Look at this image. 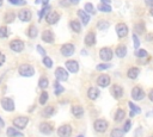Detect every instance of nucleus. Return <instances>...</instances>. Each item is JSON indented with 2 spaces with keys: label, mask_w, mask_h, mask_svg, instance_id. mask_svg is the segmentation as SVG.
I'll use <instances>...</instances> for the list:
<instances>
[{
  "label": "nucleus",
  "mask_w": 153,
  "mask_h": 137,
  "mask_svg": "<svg viewBox=\"0 0 153 137\" xmlns=\"http://www.w3.org/2000/svg\"><path fill=\"white\" fill-rule=\"evenodd\" d=\"M69 1H71L72 4H78V2H79V0H69Z\"/></svg>",
  "instance_id": "nucleus-56"
},
{
  "label": "nucleus",
  "mask_w": 153,
  "mask_h": 137,
  "mask_svg": "<svg viewBox=\"0 0 153 137\" xmlns=\"http://www.w3.org/2000/svg\"><path fill=\"white\" fill-rule=\"evenodd\" d=\"M99 57L103 61H110L112 58V50L110 48H108V46L102 48L99 50Z\"/></svg>",
  "instance_id": "nucleus-10"
},
{
  "label": "nucleus",
  "mask_w": 153,
  "mask_h": 137,
  "mask_svg": "<svg viewBox=\"0 0 153 137\" xmlns=\"http://www.w3.org/2000/svg\"><path fill=\"white\" fill-rule=\"evenodd\" d=\"M148 98H149V100L153 102V88L149 91V94H148Z\"/></svg>",
  "instance_id": "nucleus-52"
},
{
  "label": "nucleus",
  "mask_w": 153,
  "mask_h": 137,
  "mask_svg": "<svg viewBox=\"0 0 153 137\" xmlns=\"http://www.w3.org/2000/svg\"><path fill=\"white\" fill-rule=\"evenodd\" d=\"M51 11V8H50V6L49 5H45V6H43V8L39 11V19H42L43 17H45L49 12Z\"/></svg>",
  "instance_id": "nucleus-35"
},
{
  "label": "nucleus",
  "mask_w": 153,
  "mask_h": 137,
  "mask_svg": "<svg viewBox=\"0 0 153 137\" xmlns=\"http://www.w3.org/2000/svg\"><path fill=\"white\" fill-rule=\"evenodd\" d=\"M78 15H79V18L81 19V23H82V25H86L88 21H90V15L85 12V11H81V10H79L78 11Z\"/></svg>",
  "instance_id": "nucleus-23"
},
{
  "label": "nucleus",
  "mask_w": 153,
  "mask_h": 137,
  "mask_svg": "<svg viewBox=\"0 0 153 137\" xmlns=\"http://www.w3.org/2000/svg\"><path fill=\"white\" fill-rule=\"evenodd\" d=\"M8 2L14 5V6H20V5H25L26 4L25 0H8Z\"/></svg>",
  "instance_id": "nucleus-44"
},
{
  "label": "nucleus",
  "mask_w": 153,
  "mask_h": 137,
  "mask_svg": "<svg viewBox=\"0 0 153 137\" xmlns=\"http://www.w3.org/2000/svg\"><path fill=\"white\" fill-rule=\"evenodd\" d=\"M131 98L136 101L139 100H142L145 98V91L140 87V86H135L133 89H131Z\"/></svg>",
  "instance_id": "nucleus-7"
},
{
  "label": "nucleus",
  "mask_w": 153,
  "mask_h": 137,
  "mask_svg": "<svg viewBox=\"0 0 153 137\" xmlns=\"http://www.w3.org/2000/svg\"><path fill=\"white\" fill-rule=\"evenodd\" d=\"M48 85H49V80H48L45 76H41V77H39V81H38V86H39V88L45 89V88L48 87Z\"/></svg>",
  "instance_id": "nucleus-30"
},
{
  "label": "nucleus",
  "mask_w": 153,
  "mask_h": 137,
  "mask_svg": "<svg viewBox=\"0 0 153 137\" xmlns=\"http://www.w3.org/2000/svg\"><path fill=\"white\" fill-rule=\"evenodd\" d=\"M18 71L22 76H32L35 74V68L31 66V64H27V63H24V64H20L19 68H18Z\"/></svg>",
  "instance_id": "nucleus-1"
},
{
  "label": "nucleus",
  "mask_w": 153,
  "mask_h": 137,
  "mask_svg": "<svg viewBox=\"0 0 153 137\" xmlns=\"http://www.w3.org/2000/svg\"><path fill=\"white\" fill-rule=\"evenodd\" d=\"M110 67H111L110 63H106V64L100 63V64H98V66L96 67V69H97V70H105V69H108V68H110Z\"/></svg>",
  "instance_id": "nucleus-45"
},
{
  "label": "nucleus",
  "mask_w": 153,
  "mask_h": 137,
  "mask_svg": "<svg viewBox=\"0 0 153 137\" xmlns=\"http://www.w3.org/2000/svg\"><path fill=\"white\" fill-rule=\"evenodd\" d=\"M63 91H65V88L62 87V85H60L59 81H55V82H54V92H55V94H56V95H60Z\"/></svg>",
  "instance_id": "nucleus-31"
},
{
  "label": "nucleus",
  "mask_w": 153,
  "mask_h": 137,
  "mask_svg": "<svg viewBox=\"0 0 153 137\" xmlns=\"http://www.w3.org/2000/svg\"><path fill=\"white\" fill-rule=\"evenodd\" d=\"M85 44L87 46H93L96 44V33L93 31H90L85 37Z\"/></svg>",
  "instance_id": "nucleus-18"
},
{
  "label": "nucleus",
  "mask_w": 153,
  "mask_h": 137,
  "mask_svg": "<svg viewBox=\"0 0 153 137\" xmlns=\"http://www.w3.org/2000/svg\"><path fill=\"white\" fill-rule=\"evenodd\" d=\"M115 54H116L120 58H123V57L127 55V48H126L124 45H118V46L116 48Z\"/></svg>",
  "instance_id": "nucleus-24"
},
{
  "label": "nucleus",
  "mask_w": 153,
  "mask_h": 137,
  "mask_svg": "<svg viewBox=\"0 0 153 137\" xmlns=\"http://www.w3.org/2000/svg\"><path fill=\"white\" fill-rule=\"evenodd\" d=\"M35 2H36V4H39V2H42L44 6H45V5H48V0H36Z\"/></svg>",
  "instance_id": "nucleus-51"
},
{
  "label": "nucleus",
  "mask_w": 153,
  "mask_h": 137,
  "mask_svg": "<svg viewBox=\"0 0 153 137\" xmlns=\"http://www.w3.org/2000/svg\"><path fill=\"white\" fill-rule=\"evenodd\" d=\"M42 41L45 43H53L54 42V35L50 30H45L42 33Z\"/></svg>",
  "instance_id": "nucleus-19"
},
{
  "label": "nucleus",
  "mask_w": 153,
  "mask_h": 137,
  "mask_svg": "<svg viewBox=\"0 0 153 137\" xmlns=\"http://www.w3.org/2000/svg\"><path fill=\"white\" fill-rule=\"evenodd\" d=\"M4 62H5V55L0 52V67L2 66V63H4Z\"/></svg>",
  "instance_id": "nucleus-50"
},
{
  "label": "nucleus",
  "mask_w": 153,
  "mask_h": 137,
  "mask_svg": "<svg viewBox=\"0 0 153 137\" xmlns=\"http://www.w3.org/2000/svg\"><path fill=\"white\" fill-rule=\"evenodd\" d=\"M108 126H109V124H108V122H106L105 119H97V120H94V123H93L94 130H96L97 132H100V133L105 132L106 129H108Z\"/></svg>",
  "instance_id": "nucleus-2"
},
{
  "label": "nucleus",
  "mask_w": 153,
  "mask_h": 137,
  "mask_svg": "<svg viewBox=\"0 0 153 137\" xmlns=\"http://www.w3.org/2000/svg\"><path fill=\"white\" fill-rule=\"evenodd\" d=\"M149 13H151V15H153V7L149 8Z\"/></svg>",
  "instance_id": "nucleus-57"
},
{
  "label": "nucleus",
  "mask_w": 153,
  "mask_h": 137,
  "mask_svg": "<svg viewBox=\"0 0 153 137\" xmlns=\"http://www.w3.org/2000/svg\"><path fill=\"white\" fill-rule=\"evenodd\" d=\"M98 95H99L98 88H96V87H90V88L87 89V96H88V99L96 100V99L98 98Z\"/></svg>",
  "instance_id": "nucleus-20"
},
{
  "label": "nucleus",
  "mask_w": 153,
  "mask_h": 137,
  "mask_svg": "<svg viewBox=\"0 0 153 137\" xmlns=\"http://www.w3.org/2000/svg\"><path fill=\"white\" fill-rule=\"evenodd\" d=\"M133 42H134V46H135V49H137L139 48V45H140V41H139V38H137V35H133Z\"/></svg>",
  "instance_id": "nucleus-46"
},
{
  "label": "nucleus",
  "mask_w": 153,
  "mask_h": 137,
  "mask_svg": "<svg viewBox=\"0 0 153 137\" xmlns=\"http://www.w3.org/2000/svg\"><path fill=\"white\" fill-rule=\"evenodd\" d=\"M71 111H72L73 116L76 117V118H80V117H82V114H84V108H82L81 106H79V105H74V106H72Z\"/></svg>",
  "instance_id": "nucleus-21"
},
{
  "label": "nucleus",
  "mask_w": 153,
  "mask_h": 137,
  "mask_svg": "<svg viewBox=\"0 0 153 137\" xmlns=\"http://www.w3.org/2000/svg\"><path fill=\"white\" fill-rule=\"evenodd\" d=\"M151 137H153V136H151Z\"/></svg>",
  "instance_id": "nucleus-60"
},
{
  "label": "nucleus",
  "mask_w": 153,
  "mask_h": 137,
  "mask_svg": "<svg viewBox=\"0 0 153 137\" xmlns=\"http://www.w3.org/2000/svg\"><path fill=\"white\" fill-rule=\"evenodd\" d=\"M47 101H48V93L45 91H43L39 95V104L44 105V104H47Z\"/></svg>",
  "instance_id": "nucleus-40"
},
{
  "label": "nucleus",
  "mask_w": 153,
  "mask_h": 137,
  "mask_svg": "<svg viewBox=\"0 0 153 137\" xmlns=\"http://www.w3.org/2000/svg\"><path fill=\"white\" fill-rule=\"evenodd\" d=\"M124 117H126V112H124V110L118 108L117 112H116V114H115V122H121V120L124 119Z\"/></svg>",
  "instance_id": "nucleus-29"
},
{
  "label": "nucleus",
  "mask_w": 153,
  "mask_h": 137,
  "mask_svg": "<svg viewBox=\"0 0 153 137\" xmlns=\"http://www.w3.org/2000/svg\"><path fill=\"white\" fill-rule=\"evenodd\" d=\"M139 73H140V70H139V68H136V67H131V68H129L128 69V71H127V76L129 77V79H136L137 76H139Z\"/></svg>",
  "instance_id": "nucleus-22"
},
{
  "label": "nucleus",
  "mask_w": 153,
  "mask_h": 137,
  "mask_svg": "<svg viewBox=\"0 0 153 137\" xmlns=\"http://www.w3.org/2000/svg\"><path fill=\"white\" fill-rule=\"evenodd\" d=\"M134 29H135V35H137V32L139 33H143L145 32V25H143V23H137L134 26Z\"/></svg>",
  "instance_id": "nucleus-38"
},
{
  "label": "nucleus",
  "mask_w": 153,
  "mask_h": 137,
  "mask_svg": "<svg viewBox=\"0 0 153 137\" xmlns=\"http://www.w3.org/2000/svg\"><path fill=\"white\" fill-rule=\"evenodd\" d=\"M18 17H19V19H20L22 21L26 23V21H30V20H31V18H32V13H31L30 10L24 8V10H20V11H19Z\"/></svg>",
  "instance_id": "nucleus-12"
},
{
  "label": "nucleus",
  "mask_w": 153,
  "mask_h": 137,
  "mask_svg": "<svg viewBox=\"0 0 153 137\" xmlns=\"http://www.w3.org/2000/svg\"><path fill=\"white\" fill-rule=\"evenodd\" d=\"M37 33H38V31H37V27H36V26L32 25V26L29 27V30H27V36H29L30 38H36Z\"/></svg>",
  "instance_id": "nucleus-34"
},
{
  "label": "nucleus",
  "mask_w": 153,
  "mask_h": 137,
  "mask_svg": "<svg viewBox=\"0 0 153 137\" xmlns=\"http://www.w3.org/2000/svg\"><path fill=\"white\" fill-rule=\"evenodd\" d=\"M78 137H84V136H82V135H80V136H78Z\"/></svg>",
  "instance_id": "nucleus-59"
},
{
  "label": "nucleus",
  "mask_w": 153,
  "mask_h": 137,
  "mask_svg": "<svg viewBox=\"0 0 153 137\" xmlns=\"http://www.w3.org/2000/svg\"><path fill=\"white\" fill-rule=\"evenodd\" d=\"M145 4H146L149 8H152V7H153V0H145Z\"/></svg>",
  "instance_id": "nucleus-49"
},
{
  "label": "nucleus",
  "mask_w": 153,
  "mask_h": 137,
  "mask_svg": "<svg viewBox=\"0 0 153 137\" xmlns=\"http://www.w3.org/2000/svg\"><path fill=\"white\" fill-rule=\"evenodd\" d=\"M116 32H117V36L120 38H123L128 35V26L124 23H118L116 25Z\"/></svg>",
  "instance_id": "nucleus-13"
},
{
  "label": "nucleus",
  "mask_w": 153,
  "mask_h": 137,
  "mask_svg": "<svg viewBox=\"0 0 153 137\" xmlns=\"http://www.w3.org/2000/svg\"><path fill=\"white\" fill-rule=\"evenodd\" d=\"M1 107L7 111V112H12L14 111V101L11 99V98H2L1 99Z\"/></svg>",
  "instance_id": "nucleus-5"
},
{
  "label": "nucleus",
  "mask_w": 153,
  "mask_h": 137,
  "mask_svg": "<svg viewBox=\"0 0 153 137\" xmlns=\"http://www.w3.org/2000/svg\"><path fill=\"white\" fill-rule=\"evenodd\" d=\"M123 135H124V131L122 129H118V127H115L110 133L111 137H123Z\"/></svg>",
  "instance_id": "nucleus-32"
},
{
  "label": "nucleus",
  "mask_w": 153,
  "mask_h": 137,
  "mask_svg": "<svg viewBox=\"0 0 153 137\" xmlns=\"http://www.w3.org/2000/svg\"><path fill=\"white\" fill-rule=\"evenodd\" d=\"M110 92H111V95L115 99H121L123 96V88L120 85H112Z\"/></svg>",
  "instance_id": "nucleus-14"
},
{
  "label": "nucleus",
  "mask_w": 153,
  "mask_h": 137,
  "mask_svg": "<svg viewBox=\"0 0 153 137\" xmlns=\"http://www.w3.org/2000/svg\"><path fill=\"white\" fill-rule=\"evenodd\" d=\"M109 21L108 20H98V23H97V27L99 29V30H106L108 27H109Z\"/></svg>",
  "instance_id": "nucleus-33"
},
{
  "label": "nucleus",
  "mask_w": 153,
  "mask_h": 137,
  "mask_svg": "<svg viewBox=\"0 0 153 137\" xmlns=\"http://www.w3.org/2000/svg\"><path fill=\"white\" fill-rule=\"evenodd\" d=\"M8 36V30L6 26H1L0 27V38H6Z\"/></svg>",
  "instance_id": "nucleus-43"
},
{
  "label": "nucleus",
  "mask_w": 153,
  "mask_h": 137,
  "mask_svg": "<svg viewBox=\"0 0 153 137\" xmlns=\"http://www.w3.org/2000/svg\"><path fill=\"white\" fill-rule=\"evenodd\" d=\"M7 136L8 137H23L24 135L19 131H17L14 127H8L7 129Z\"/></svg>",
  "instance_id": "nucleus-27"
},
{
  "label": "nucleus",
  "mask_w": 153,
  "mask_h": 137,
  "mask_svg": "<svg viewBox=\"0 0 153 137\" xmlns=\"http://www.w3.org/2000/svg\"><path fill=\"white\" fill-rule=\"evenodd\" d=\"M59 19H60V14H59L56 11H50V12L45 15V21H47L48 24H50V25L56 24V23L59 21Z\"/></svg>",
  "instance_id": "nucleus-9"
},
{
  "label": "nucleus",
  "mask_w": 153,
  "mask_h": 137,
  "mask_svg": "<svg viewBox=\"0 0 153 137\" xmlns=\"http://www.w3.org/2000/svg\"><path fill=\"white\" fill-rule=\"evenodd\" d=\"M55 76H56L57 81H67V80H68V73H67V70H66L65 68H62V67L56 68V70H55Z\"/></svg>",
  "instance_id": "nucleus-11"
},
{
  "label": "nucleus",
  "mask_w": 153,
  "mask_h": 137,
  "mask_svg": "<svg viewBox=\"0 0 153 137\" xmlns=\"http://www.w3.org/2000/svg\"><path fill=\"white\" fill-rule=\"evenodd\" d=\"M153 39V33H149V36H146V41H152Z\"/></svg>",
  "instance_id": "nucleus-53"
},
{
  "label": "nucleus",
  "mask_w": 153,
  "mask_h": 137,
  "mask_svg": "<svg viewBox=\"0 0 153 137\" xmlns=\"http://www.w3.org/2000/svg\"><path fill=\"white\" fill-rule=\"evenodd\" d=\"M12 123H13L14 127H17V129H24L27 125V123H29V118L27 117H24V116H18V117H16L13 119Z\"/></svg>",
  "instance_id": "nucleus-3"
},
{
  "label": "nucleus",
  "mask_w": 153,
  "mask_h": 137,
  "mask_svg": "<svg viewBox=\"0 0 153 137\" xmlns=\"http://www.w3.org/2000/svg\"><path fill=\"white\" fill-rule=\"evenodd\" d=\"M66 68L68 69L69 73H78L79 70V63L74 60H68L66 62Z\"/></svg>",
  "instance_id": "nucleus-17"
},
{
  "label": "nucleus",
  "mask_w": 153,
  "mask_h": 137,
  "mask_svg": "<svg viewBox=\"0 0 153 137\" xmlns=\"http://www.w3.org/2000/svg\"><path fill=\"white\" fill-rule=\"evenodd\" d=\"M135 56L139 57V58H142V57H146L147 56V51L145 49H139L135 51Z\"/></svg>",
  "instance_id": "nucleus-42"
},
{
  "label": "nucleus",
  "mask_w": 153,
  "mask_h": 137,
  "mask_svg": "<svg viewBox=\"0 0 153 137\" xmlns=\"http://www.w3.org/2000/svg\"><path fill=\"white\" fill-rule=\"evenodd\" d=\"M98 10H99L100 12H111L112 8H111L110 5H106V4H99Z\"/></svg>",
  "instance_id": "nucleus-39"
},
{
  "label": "nucleus",
  "mask_w": 153,
  "mask_h": 137,
  "mask_svg": "<svg viewBox=\"0 0 153 137\" xmlns=\"http://www.w3.org/2000/svg\"><path fill=\"white\" fill-rule=\"evenodd\" d=\"M38 129H39L41 133H43V135H49V133H51V132H53L54 126H53L50 123H48V122H43V123H41V124H39Z\"/></svg>",
  "instance_id": "nucleus-15"
},
{
  "label": "nucleus",
  "mask_w": 153,
  "mask_h": 137,
  "mask_svg": "<svg viewBox=\"0 0 153 137\" xmlns=\"http://www.w3.org/2000/svg\"><path fill=\"white\" fill-rule=\"evenodd\" d=\"M43 64L47 67V68H51L53 67V60L48 56H44L43 57Z\"/></svg>",
  "instance_id": "nucleus-41"
},
{
  "label": "nucleus",
  "mask_w": 153,
  "mask_h": 137,
  "mask_svg": "<svg viewBox=\"0 0 153 137\" xmlns=\"http://www.w3.org/2000/svg\"><path fill=\"white\" fill-rule=\"evenodd\" d=\"M16 19V14L13 12H7L5 14V23H12Z\"/></svg>",
  "instance_id": "nucleus-37"
},
{
  "label": "nucleus",
  "mask_w": 153,
  "mask_h": 137,
  "mask_svg": "<svg viewBox=\"0 0 153 137\" xmlns=\"http://www.w3.org/2000/svg\"><path fill=\"white\" fill-rule=\"evenodd\" d=\"M130 127H131V120H127V122H126V124H124V126H123V129H122V130H123V131H124V132H128V131H129V129H130Z\"/></svg>",
  "instance_id": "nucleus-47"
},
{
  "label": "nucleus",
  "mask_w": 153,
  "mask_h": 137,
  "mask_svg": "<svg viewBox=\"0 0 153 137\" xmlns=\"http://www.w3.org/2000/svg\"><path fill=\"white\" fill-rule=\"evenodd\" d=\"M110 82H111L110 76L106 75V74H102V75L98 76V79H97V83H98V86H100V87H108V86L110 85Z\"/></svg>",
  "instance_id": "nucleus-16"
},
{
  "label": "nucleus",
  "mask_w": 153,
  "mask_h": 137,
  "mask_svg": "<svg viewBox=\"0 0 153 137\" xmlns=\"http://www.w3.org/2000/svg\"><path fill=\"white\" fill-rule=\"evenodd\" d=\"M54 113H55V107H54V106H47V107L43 110L42 116L45 117V118H49V117H51Z\"/></svg>",
  "instance_id": "nucleus-25"
},
{
  "label": "nucleus",
  "mask_w": 153,
  "mask_h": 137,
  "mask_svg": "<svg viewBox=\"0 0 153 137\" xmlns=\"http://www.w3.org/2000/svg\"><path fill=\"white\" fill-rule=\"evenodd\" d=\"M74 50H75V48H74V45H73L72 43H66V44H63V45L60 48L61 54H62L63 56H66V57L72 56V55L74 54Z\"/></svg>",
  "instance_id": "nucleus-6"
},
{
  "label": "nucleus",
  "mask_w": 153,
  "mask_h": 137,
  "mask_svg": "<svg viewBox=\"0 0 153 137\" xmlns=\"http://www.w3.org/2000/svg\"><path fill=\"white\" fill-rule=\"evenodd\" d=\"M128 105H129V107H130V117H133L134 114H136V113H140L141 112V108L139 107V106H136L134 102H131V101H129L128 102Z\"/></svg>",
  "instance_id": "nucleus-28"
},
{
  "label": "nucleus",
  "mask_w": 153,
  "mask_h": 137,
  "mask_svg": "<svg viewBox=\"0 0 153 137\" xmlns=\"http://www.w3.org/2000/svg\"><path fill=\"white\" fill-rule=\"evenodd\" d=\"M85 11L87 14H94L96 10H94V6L91 4V2H86L85 4Z\"/></svg>",
  "instance_id": "nucleus-36"
},
{
  "label": "nucleus",
  "mask_w": 153,
  "mask_h": 137,
  "mask_svg": "<svg viewBox=\"0 0 153 137\" xmlns=\"http://www.w3.org/2000/svg\"><path fill=\"white\" fill-rule=\"evenodd\" d=\"M10 49L14 52H20L24 49V42L20 39H13L10 43Z\"/></svg>",
  "instance_id": "nucleus-8"
},
{
  "label": "nucleus",
  "mask_w": 153,
  "mask_h": 137,
  "mask_svg": "<svg viewBox=\"0 0 153 137\" xmlns=\"http://www.w3.org/2000/svg\"><path fill=\"white\" fill-rule=\"evenodd\" d=\"M69 26L74 32H80L81 31V24L78 20H71L69 21Z\"/></svg>",
  "instance_id": "nucleus-26"
},
{
  "label": "nucleus",
  "mask_w": 153,
  "mask_h": 137,
  "mask_svg": "<svg viewBox=\"0 0 153 137\" xmlns=\"http://www.w3.org/2000/svg\"><path fill=\"white\" fill-rule=\"evenodd\" d=\"M103 2L102 4H106V5H110L111 4V0H102Z\"/></svg>",
  "instance_id": "nucleus-55"
},
{
  "label": "nucleus",
  "mask_w": 153,
  "mask_h": 137,
  "mask_svg": "<svg viewBox=\"0 0 153 137\" xmlns=\"http://www.w3.org/2000/svg\"><path fill=\"white\" fill-rule=\"evenodd\" d=\"M2 1H4V0H0V7L2 6Z\"/></svg>",
  "instance_id": "nucleus-58"
},
{
  "label": "nucleus",
  "mask_w": 153,
  "mask_h": 137,
  "mask_svg": "<svg viewBox=\"0 0 153 137\" xmlns=\"http://www.w3.org/2000/svg\"><path fill=\"white\" fill-rule=\"evenodd\" d=\"M5 126V122L2 120V118L0 117V127H4Z\"/></svg>",
  "instance_id": "nucleus-54"
},
{
  "label": "nucleus",
  "mask_w": 153,
  "mask_h": 137,
  "mask_svg": "<svg viewBox=\"0 0 153 137\" xmlns=\"http://www.w3.org/2000/svg\"><path fill=\"white\" fill-rule=\"evenodd\" d=\"M37 51H38V52H39L42 56H45V50H44V49H43L41 45H37Z\"/></svg>",
  "instance_id": "nucleus-48"
},
{
  "label": "nucleus",
  "mask_w": 153,
  "mask_h": 137,
  "mask_svg": "<svg viewBox=\"0 0 153 137\" xmlns=\"http://www.w3.org/2000/svg\"><path fill=\"white\" fill-rule=\"evenodd\" d=\"M59 137H71L72 135V126L69 124H63L57 129Z\"/></svg>",
  "instance_id": "nucleus-4"
}]
</instances>
